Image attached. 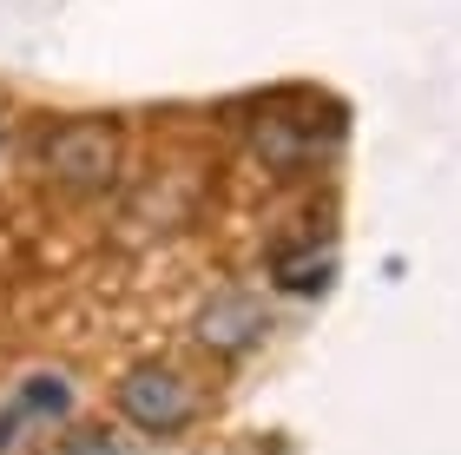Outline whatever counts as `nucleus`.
<instances>
[{
  "label": "nucleus",
  "mask_w": 461,
  "mask_h": 455,
  "mask_svg": "<svg viewBox=\"0 0 461 455\" xmlns=\"http://www.w3.org/2000/svg\"><path fill=\"white\" fill-rule=\"evenodd\" d=\"M258 304H244V297H230V304H218L212 317H204V343H218V350H244L250 337H258Z\"/></svg>",
  "instance_id": "nucleus-3"
},
{
  "label": "nucleus",
  "mask_w": 461,
  "mask_h": 455,
  "mask_svg": "<svg viewBox=\"0 0 461 455\" xmlns=\"http://www.w3.org/2000/svg\"><path fill=\"white\" fill-rule=\"evenodd\" d=\"M47 165H53V178H67V185H106L113 165H119V139L99 126V119H67V126L47 139Z\"/></svg>",
  "instance_id": "nucleus-1"
},
{
  "label": "nucleus",
  "mask_w": 461,
  "mask_h": 455,
  "mask_svg": "<svg viewBox=\"0 0 461 455\" xmlns=\"http://www.w3.org/2000/svg\"><path fill=\"white\" fill-rule=\"evenodd\" d=\"M119 403H125V416H132L139 429H178L185 416H192V389H185L178 377H132L119 389Z\"/></svg>",
  "instance_id": "nucleus-2"
}]
</instances>
